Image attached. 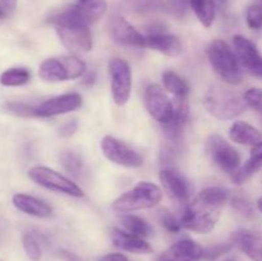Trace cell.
Wrapping results in <instances>:
<instances>
[{"label":"cell","mask_w":262,"mask_h":261,"mask_svg":"<svg viewBox=\"0 0 262 261\" xmlns=\"http://www.w3.org/2000/svg\"><path fill=\"white\" fill-rule=\"evenodd\" d=\"M207 112L219 120H232L247 110L243 96L223 84H212L204 99Z\"/></svg>","instance_id":"7a4b0ae2"},{"label":"cell","mask_w":262,"mask_h":261,"mask_svg":"<svg viewBox=\"0 0 262 261\" xmlns=\"http://www.w3.org/2000/svg\"><path fill=\"white\" fill-rule=\"evenodd\" d=\"M31 79V72L23 67L9 68L0 74V84L5 87H18L28 83Z\"/></svg>","instance_id":"4316f807"},{"label":"cell","mask_w":262,"mask_h":261,"mask_svg":"<svg viewBox=\"0 0 262 261\" xmlns=\"http://www.w3.org/2000/svg\"><path fill=\"white\" fill-rule=\"evenodd\" d=\"M206 151L212 163L224 173L233 174L241 166V154L222 136H210L206 141Z\"/></svg>","instance_id":"52a82bcc"},{"label":"cell","mask_w":262,"mask_h":261,"mask_svg":"<svg viewBox=\"0 0 262 261\" xmlns=\"http://www.w3.org/2000/svg\"><path fill=\"white\" fill-rule=\"evenodd\" d=\"M110 238L115 247L120 248L127 252L136 253V255H147L152 252V247L148 242H146L142 237L132 234L127 230H120L118 228H113L110 232Z\"/></svg>","instance_id":"2e32d148"},{"label":"cell","mask_w":262,"mask_h":261,"mask_svg":"<svg viewBox=\"0 0 262 261\" xmlns=\"http://www.w3.org/2000/svg\"><path fill=\"white\" fill-rule=\"evenodd\" d=\"M17 0H0V8L5 12V14H10L15 9Z\"/></svg>","instance_id":"60d3db41"},{"label":"cell","mask_w":262,"mask_h":261,"mask_svg":"<svg viewBox=\"0 0 262 261\" xmlns=\"http://www.w3.org/2000/svg\"><path fill=\"white\" fill-rule=\"evenodd\" d=\"M233 246L252 261H262V232L252 229L237 230L230 237Z\"/></svg>","instance_id":"9a60e30c"},{"label":"cell","mask_w":262,"mask_h":261,"mask_svg":"<svg viewBox=\"0 0 262 261\" xmlns=\"http://www.w3.org/2000/svg\"><path fill=\"white\" fill-rule=\"evenodd\" d=\"M146 48L155 50L163 55L176 58L183 53V45L177 36L169 33H150L146 37Z\"/></svg>","instance_id":"e0dca14e"},{"label":"cell","mask_w":262,"mask_h":261,"mask_svg":"<svg viewBox=\"0 0 262 261\" xmlns=\"http://www.w3.org/2000/svg\"><path fill=\"white\" fill-rule=\"evenodd\" d=\"M54 26L59 40L71 53L84 54L92 49V36L87 23H84L72 8L54 14L49 19Z\"/></svg>","instance_id":"6da1fadb"},{"label":"cell","mask_w":262,"mask_h":261,"mask_svg":"<svg viewBox=\"0 0 262 261\" xmlns=\"http://www.w3.org/2000/svg\"><path fill=\"white\" fill-rule=\"evenodd\" d=\"M165 253L173 261H200L204 258V248L188 238L176 242Z\"/></svg>","instance_id":"ffe728a7"},{"label":"cell","mask_w":262,"mask_h":261,"mask_svg":"<svg viewBox=\"0 0 262 261\" xmlns=\"http://www.w3.org/2000/svg\"><path fill=\"white\" fill-rule=\"evenodd\" d=\"M166 2V13L176 15V17H183L186 14V2L184 0H165Z\"/></svg>","instance_id":"74e56055"},{"label":"cell","mask_w":262,"mask_h":261,"mask_svg":"<svg viewBox=\"0 0 262 261\" xmlns=\"http://www.w3.org/2000/svg\"><path fill=\"white\" fill-rule=\"evenodd\" d=\"M60 161L66 170L71 173L73 177H79L83 169V163L82 159L79 158L77 154L71 153V151H66L60 155Z\"/></svg>","instance_id":"4dcf8cb0"},{"label":"cell","mask_w":262,"mask_h":261,"mask_svg":"<svg viewBox=\"0 0 262 261\" xmlns=\"http://www.w3.org/2000/svg\"><path fill=\"white\" fill-rule=\"evenodd\" d=\"M194 14L204 27H210L215 19L214 0H189Z\"/></svg>","instance_id":"83f0119b"},{"label":"cell","mask_w":262,"mask_h":261,"mask_svg":"<svg viewBox=\"0 0 262 261\" xmlns=\"http://www.w3.org/2000/svg\"><path fill=\"white\" fill-rule=\"evenodd\" d=\"M262 168V141L257 145L252 146L250 151V158L243 165L238 168L237 171L232 174V181L235 184H243L248 179L252 178Z\"/></svg>","instance_id":"44dd1931"},{"label":"cell","mask_w":262,"mask_h":261,"mask_svg":"<svg viewBox=\"0 0 262 261\" xmlns=\"http://www.w3.org/2000/svg\"><path fill=\"white\" fill-rule=\"evenodd\" d=\"M38 76L45 82H64L71 79L67 64L61 58H48L40 64Z\"/></svg>","instance_id":"7402d4cb"},{"label":"cell","mask_w":262,"mask_h":261,"mask_svg":"<svg viewBox=\"0 0 262 261\" xmlns=\"http://www.w3.org/2000/svg\"><path fill=\"white\" fill-rule=\"evenodd\" d=\"M101 151L105 158L117 165L138 168L143 164L142 156L130 146L113 136H105L101 141Z\"/></svg>","instance_id":"30bf717a"},{"label":"cell","mask_w":262,"mask_h":261,"mask_svg":"<svg viewBox=\"0 0 262 261\" xmlns=\"http://www.w3.org/2000/svg\"><path fill=\"white\" fill-rule=\"evenodd\" d=\"M233 248V243H217V245L210 246V247L204 248V260L215 261L220 256L225 255Z\"/></svg>","instance_id":"d590c367"},{"label":"cell","mask_w":262,"mask_h":261,"mask_svg":"<svg viewBox=\"0 0 262 261\" xmlns=\"http://www.w3.org/2000/svg\"><path fill=\"white\" fill-rule=\"evenodd\" d=\"M230 204H232L233 209H234L238 214L243 215V216L251 217L255 214V210H253V206L250 202V200L241 196V194H235L234 197H232V199H230Z\"/></svg>","instance_id":"836d02e7"},{"label":"cell","mask_w":262,"mask_h":261,"mask_svg":"<svg viewBox=\"0 0 262 261\" xmlns=\"http://www.w3.org/2000/svg\"><path fill=\"white\" fill-rule=\"evenodd\" d=\"M224 261H234V260H224Z\"/></svg>","instance_id":"7dc6e473"},{"label":"cell","mask_w":262,"mask_h":261,"mask_svg":"<svg viewBox=\"0 0 262 261\" xmlns=\"http://www.w3.org/2000/svg\"><path fill=\"white\" fill-rule=\"evenodd\" d=\"M123 7L137 14L166 12L165 0H123Z\"/></svg>","instance_id":"d4e9b609"},{"label":"cell","mask_w":262,"mask_h":261,"mask_svg":"<svg viewBox=\"0 0 262 261\" xmlns=\"http://www.w3.org/2000/svg\"><path fill=\"white\" fill-rule=\"evenodd\" d=\"M12 201L15 209L25 212V214L31 215V216L46 219V217H50L51 214H53V209L45 201L37 199V197L30 196V194L15 193L13 196Z\"/></svg>","instance_id":"ac0fdd59"},{"label":"cell","mask_w":262,"mask_h":261,"mask_svg":"<svg viewBox=\"0 0 262 261\" xmlns=\"http://www.w3.org/2000/svg\"><path fill=\"white\" fill-rule=\"evenodd\" d=\"M215 5H217L219 8H222V9H224V8H227L228 5V0H214Z\"/></svg>","instance_id":"7bdbcfd3"},{"label":"cell","mask_w":262,"mask_h":261,"mask_svg":"<svg viewBox=\"0 0 262 261\" xmlns=\"http://www.w3.org/2000/svg\"><path fill=\"white\" fill-rule=\"evenodd\" d=\"M207 56L212 69L229 84L239 83L242 79L239 61L229 45L223 40H214L209 46Z\"/></svg>","instance_id":"5b68a950"},{"label":"cell","mask_w":262,"mask_h":261,"mask_svg":"<svg viewBox=\"0 0 262 261\" xmlns=\"http://www.w3.org/2000/svg\"><path fill=\"white\" fill-rule=\"evenodd\" d=\"M257 207H258V210H260L261 214H262V197L257 201Z\"/></svg>","instance_id":"f6af8a7d"},{"label":"cell","mask_w":262,"mask_h":261,"mask_svg":"<svg viewBox=\"0 0 262 261\" xmlns=\"http://www.w3.org/2000/svg\"><path fill=\"white\" fill-rule=\"evenodd\" d=\"M261 5H262V0H261Z\"/></svg>","instance_id":"c3c4849f"},{"label":"cell","mask_w":262,"mask_h":261,"mask_svg":"<svg viewBox=\"0 0 262 261\" xmlns=\"http://www.w3.org/2000/svg\"><path fill=\"white\" fill-rule=\"evenodd\" d=\"M120 223L124 227V229L127 232L132 233V234L138 235V237H150L152 234V228L148 224L146 220H143L142 217L137 216V215L132 214H125L120 216Z\"/></svg>","instance_id":"484cf974"},{"label":"cell","mask_w":262,"mask_h":261,"mask_svg":"<svg viewBox=\"0 0 262 261\" xmlns=\"http://www.w3.org/2000/svg\"><path fill=\"white\" fill-rule=\"evenodd\" d=\"M243 99L248 107L256 110L262 115V89H258V87L248 89L243 95Z\"/></svg>","instance_id":"e575fe53"},{"label":"cell","mask_w":262,"mask_h":261,"mask_svg":"<svg viewBox=\"0 0 262 261\" xmlns=\"http://www.w3.org/2000/svg\"><path fill=\"white\" fill-rule=\"evenodd\" d=\"M220 211L222 207L204 201L197 196L193 201L187 204L179 222L184 229L200 234H206L215 228L222 214Z\"/></svg>","instance_id":"3957f363"},{"label":"cell","mask_w":262,"mask_h":261,"mask_svg":"<svg viewBox=\"0 0 262 261\" xmlns=\"http://www.w3.org/2000/svg\"><path fill=\"white\" fill-rule=\"evenodd\" d=\"M82 106V96L77 92L59 95L45 100L36 106V118H51L55 115L67 114Z\"/></svg>","instance_id":"7c38bea8"},{"label":"cell","mask_w":262,"mask_h":261,"mask_svg":"<svg viewBox=\"0 0 262 261\" xmlns=\"http://www.w3.org/2000/svg\"><path fill=\"white\" fill-rule=\"evenodd\" d=\"M163 199V191L151 182H138L130 191L125 192L113 202V209L119 212L147 210L158 206Z\"/></svg>","instance_id":"277c9868"},{"label":"cell","mask_w":262,"mask_h":261,"mask_svg":"<svg viewBox=\"0 0 262 261\" xmlns=\"http://www.w3.org/2000/svg\"><path fill=\"white\" fill-rule=\"evenodd\" d=\"M110 86L113 100L118 106H124L132 92V72L124 59L113 58L109 61Z\"/></svg>","instance_id":"ba28073f"},{"label":"cell","mask_w":262,"mask_h":261,"mask_svg":"<svg viewBox=\"0 0 262 261\" xmlns=\"http://www.w3.org/2000/svg\"><path fill=\"white\" fill-rule=\"evenodd\" d=\"M163 188L171 200L178 204H188L193 187L182 173L174 169H163L159 174Z\"/></svg>","instance_id":"8fae6325"},{"label":"cell","mask_w":262,"mask_h":261,"mask_svg":"<svg viewBox=\"0 0 262 261\" xmlns=\"http://www.w3.org/2000/svg\"><path fill=\"white\" fill-rule=\"evenodd\" d=\"M164 89L174 95L178 100H187L189 95V86L181 76L173 71H165L161 76Z\"/></svg>","instance_id":"cb8c5ba5"},{"label":"cell","mask_w":262,"mask_h":261,"mask_svg":"<svg viewBox=\"0 0 262 261\" xmlns=\"http://www.w3.org/2000/svg\"><path fill=\"white\" fill-rule=\"evenodd\" d=\"M246 22L252 30L262 28V5L253 3L246 10Z\"/></svg>","instance_id":"d6a6232c"},{"label":"cell","mask_w":262,"mask_h":261,"mask_svg":"<svg viewBox=\"0 0 262 261\" xmlns=\"http://www.w3.org/2000/svg\"><path fill=\"white\" fill-rule=\"evenodd\" d=\"M5 17H7V14H5L4 10H3L2 8H0V19H3V18H5Z\"/></svg>","instance_id":"bcb514c9"},{"label":"cell","mask_w":262,"mask_h":261,"mask_svg":"<svg viewBox=\"0 0 262 261\" xmlns=\"http://www.w3.org/2000/svg\"><path fill=\"white\" fill-rule=\"evenodd\" d=\"M145 105L148 114L161 125L169 124L173 120L176 107L168 94L159 84L152 83L146 87Z\"/></svg>","instance_id":"9c48e42d"},{"label":"cell","mask_w":262,"mask_h":261,"mask_svg":"<svg viewBox=\"0 0 262 261\" xmlns=\"http://www.w3.org/2000/svg\"><path fill=\"white\" fill-rule=\"evenodd\" d=\"M158 261H173V260H171V258L170 257H169V256L168 255H166V253H164V255L163 256H161V257L160 258H159V260Z\"/></svg>","instance_id":"ee69618b"},{"label":"cell","mask_w":262,"mask_h":261,"mask_svg":"<svg viewBox=\"0 0 262 261\" xmlns=\"http://www.w3.org/2000/svg\"><path fill=\"white\" fill-rule=\"evenodd\" d=\"M233 45L241 66L250 73L262 77V55L255 44L245 36L237 35L233 37Z\"/></svg>","instance_id":"4fadbf2b"},{"label":"cell","mask_w":262,"mask_h":261,"mask_svg":"<svg viewBox=\"0 0 262 261\" xmlns=\"http://www.w3.org/2000/svg\"><path fill=\"white\" fill-rule=\"evenodd\" d=\"M4 109L9 114L15 115L20 118H36V106L26 102L19 101H9L4 104Z\"/></svg>","instance_id":"1f68e13d"},{"label":"cell","mask_w":262,"mask_h":261,"mask_svg":"<svg viewBox=\"0 0 262 261\" xmlns=\"http://www.w3.org/2000/svg\"><path fill=\"white\" fill-rule=\"evenodd\" d=\"M97 261H129L128 257L123 253L114 252V253H107V255L101 256Z\"/></svg>","instance_id":"ab89813d"},{"label":"cell","mask_w":262,"mask_h":261,"mask_svg":"<svg viewBox=\"0 0 262 261\" xmlns=\"http://www.w3.org/2000/svg\"><path fill=\"white\" fill-rule=\"evenodd\" d=\"M199 197L204 201L223 207L225 202L228 201V199H229V192L225 188H222V187H207V188L202 189L200 192Z\"/></svg>","instance_id":"f1b7e54d"},{"label":"cell","mask_w":262,"mask_h":261,"mask_svg":"<svg viewBox=\"0 0 262 261\" xmlns=\"http://www.w3.org/2000/svg\"><path fill=\"white\" fill-rule=\"evenodd\" d=\"M110 35L114 42L127 48H146V37L138 32L122 15H113L110 19Z\"/></svg>","instance_id":"5bb4252c"},{"label":"cell","mask_w":262,"mask_h":261,"mask_svg":"<svg viewBox=\"0 0 262 261\" xmlns=\"http://www.w3.org/2000/svg\"><path fill=\"white\" fill-rule=\"evenodd\" d=\"M60 256L64 261H81L76 255H73L72 252H68V251H61Z\"/></svg>","instance_id":"b9f144b4"},{"label":"cell","mask_w":262,"mask_h":261,"mask_svg":"<svg viewBox=\"0 0 262 261\" xmlns=\"http://www.w3.org/2000/svg\"><path fill=\"white\" fill-rule=\"evenodd\" d=\"M28 178L38 186L58 193L68 194L72 197H83V191L77 183L64 177L59 171L48 166H33L28 170Z\"/></svg>","instance_id":"8992f818"},{"label":"cell","mask_w":262,"mask_h":261,"mask_svg":"<svg viewBox=\"0 0 262 261\" xmlns=\"http://www.w3.org/2000/svg\"><path fill=\"white\" fill-rule=\"evenodd\" d=\"M72 10L87 25L99 22L107 10L106 0H77L71 5Z\"/></svg>","instance_id":"d6986e66"},{"label":"cell","mask_w":262,"mask_h":261,"mask_svg":"<svg viewBox=\"0 0 262 261\" xmlns=\"http://www.w3.org/2000/svg\"><path fill=\"white\" fill-rule=\"evenodd\" d=\"M22 246L25 250L26 256L30 261H41L42 257V251H41L38 241L31 233H25L22 235Z\"/></svg>","instance_id":"f546056e"},{"label":"cell","mask_w":262,"mask_h":261,"mask_svg":"<svg viewBox=\"0 0 262 261\" xmlns=\"http://www.w3.org/2000/svg\"><path fill=\"white\" fill-rule=\"evenodd\" d=\"M159 220H160L161 225L170 233H178L182 228L179 219H177L168 210H161L159 214Z\"/></svg>","instance_id":"8d00e7d4"},{"label":"cell","mask_w":262,"mask_h":261,"mask_svg":"<svg viewBox=\"0 0 262 261\" xmlns=\"http://www.w3.org/2000/svg\"><path fill=\"white\" fill-rule=\"evenodd\" d=\"M230 140L234 141L235 143H239L243 146H255L260 143L262 141V133L257 128L253 125L248 124V123L238 120L234 122L230 127L229 130Z\"/></svg>","instance_id":"603a6c76"},{"label":"cell","mask_w":262,"mask_h":261,"mask_svg":"<svg viewBox=\"0 0 262 261\" xmlns=\"http://www.w3.org/2000/svg\"><path fill=\"white\" fill-rule=\"evenodd\" d=\"M76 130H77V122L76 120H71V122L66 123V124L60 128V135L63 136V137H71Z\"/></svg>","instance_id":"f35d334b"}]
</instances>
